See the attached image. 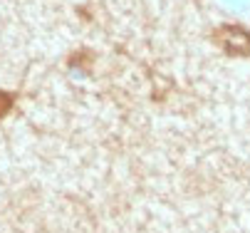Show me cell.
Segmentation results:
<instances>
[{"mask_svg":"<svg viewBox=\"0 0 250 233\" xmlns=\"http://www.w3.org/2000/svg\"><path fill=\"white\" fill-rule=\"evenodd\" d=\"M213 42L230 57H248L250 55V32L243 25H221L213 32Z\"/></svg>","mask_w":250,"mask_h":233,"instance_id":"6da1fadb","label":"cell"},{"mask_svg":"<svg viewBox=\"0 0 250 233\" xmlns=\"http://www.w3.org/2000/svg\"><path fill=\"white\" fill-rule=\"evenodd\" d=\"M13 105H15V94L0 89V119H3V117L13 109Z\"/></svg>","mask_w":250,"mask_h":233,"instance_id":"7a4b0ae2","label":"cell"}]
</instances>
